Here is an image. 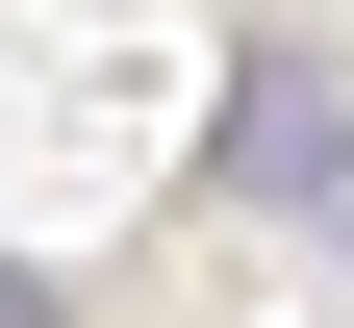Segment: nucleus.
Wrapping results in <instances>:
<instances>
[{
	"instance_id": "nucleus-2",
	"label": "nucleus",
	"mask_w": 354,
	"mask_h": 328,
	"mask_svg": "<svg viewBox=\"0 0 354 328\" xmlns=\"http://www.w3.org/2000/svg\"><path fill=\"white\" fill-rule=\"evenodd\" d=\"M0 328H76V303H51V278H26V253H0Z\"/></svg>"
},
{
	"instance_id": "nucleus-1",
	"label": "nucleus",
	"mask_w": 354,
	"mask_h": 328,
	"mask_svg": "<svg viewBox=\"0 0 354 328\" xmlns=\"http://www.w3.org/2000/svg\"><path fill=\"white\" fill-rule=\"evenodd\" d=\"M228 177L304 202V227H354V76H329V51H253V76H228Z\"/></svg>"
}]
</instances>
